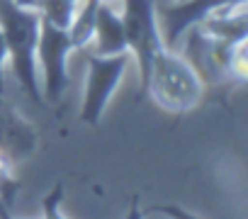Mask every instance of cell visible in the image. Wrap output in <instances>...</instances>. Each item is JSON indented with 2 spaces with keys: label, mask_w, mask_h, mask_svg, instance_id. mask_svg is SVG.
I'll use <instances>...</instances> for the list:
<instances>
[{
  "label": "cell",
  "mask_w": 248,
  "mask_h": 219,
  "mask_svg": "<svg viewBox=\"0 0 248 219\" xmlns=\"http://www.w3.org/2000/svg\"><path fill=\"white\" fill-rule=\"evenodd\" d=\"M15 3H17L20 8H32V10H37V0H15Z\"/></svg>",
  "instance_id": "cell-17"
},
{
  "label": "cell",
  "mask_w": 248,
  "mask_h": 219,
  "mask_svg": "<svg viewBox=\"0 0 248 219\" xmlns=\"http://www.w3.org/2000/svg\"><path fill=\"white\" fill-rule=\"evenodd\" d=\"M233 3H246V0H185V3H173L170 8L156 10L163 47H173L190 27L200 25L214 10Z\"/></svg>",
  "instance_id": "cell-7"
},
{
  "label": "cell",
  "mask_w": 248,
  "mask_h": 219,
  "mask_svg": "<svg viewBox=\"0 0 248 219\" xmlns=\"http://www.w3.org/2000/svg\"><path fill=\"white\" fill-rule=\"evenodd\" d=\"M204 34L229 42V44H241L246 42V32H248V15H246V3H233V5H224L219 10H214L212 15H207L200 25Z\"/></svg>",
  "instance_id": "cell-10"
},
{
  "label": "cell",
  "mask_w": 248,
  "mask_h": 219,
  "mask_svg": "<svg viewBox=\"0 0 248 219\" xmlns=\"http://www.w3.org/2000/svg\"><path fill=\"white\" fill-rule=\"evenodd\" d=\"M204 90V83L195 73V68L178 54H173L168 47H163L149 71V83H146V95L163 107L166 112L183 115L200 102Z\"/></svg>",
  "instance_id": "cell-2"
},
{
  "label": "cell",
  "mask_w": 248,
  "mask_h": 219,
  "mask_svg": "<svg viewBox=\"0 0 248 219\" xmlns=\"http://www.w3.org/2000/svg\"><path fill=\"white\" fill-rule=\"evenodd\" d=\"M93 54L95 56H114V54H129L127 39H124V27L119 13L109 3H100L93 27Z\"/></svg>",
  "instance_id": "cell-9"
},
{
  "label": "cell",
  "mask_w": 248,
  "mask_h": 219,
  "mask_svg": "<svg viewBox=\"0 0 248 219\" xmlns=\"http://www.w3.org/2000/svg\"><path fill=\"white\" fill-rule=\"evenodd\" d=\"M0 219H17V217L10 212V207H8V204L0 202Z\"/></svg>",
  "instance_id": "cell-16"
},
{
  "label": "cell",
  "mask_w": 248,
  "mask_h": 219,
  "mask_svg": "<svg viewBox=\"0 0 248 219\" xmlns=\"http://www.w3.org/2000/svg\"><path fill=\"white\" fill-rule=\"evenodd\" d=\"M37 129L30 120H25L17 110L0 97V154L8 161L30 158L37 151Z\"/></svg>",
  "instance_id": "cell-8"
},
{
  "label": "cell",
  "mask_w": 248,
  "mask_h": 219,
  "mask_svg": "<svg viewBox=\"0 0 248 219\" xmlns=\"http://www.w3.org/2000/svg\"><path fill=\"white\" fill-rule=\"evenodd\" d=\"M5 63H8V47H5L3 32H0V97L5 93Z\"/></svg>",
  "instance_id": "cell-15"
},
{
  "label": "cell",
  "mask_w": 248,
  "mask_h": 219,
  "mask_svg": "<svg viewBox=\"0 0 248 219\" xmlns=\"http://www.w3.org/2000/svg\"><path fill=\"white\" fill-rule=\"evenodd\" d=\"M173 3H185V0H173Z\"/></svg>",
  "instance_id": "cell-19"
},
{
  "label": "cell",
  "mask_w": 248,
  "mask_h": 219,
  "mask_svg": "<svg viewBox=\"0 0 248 219\" xmlns=\"http://www.w3.org/2000/svg\"><path fill=\"white\" fill-rule=\"evenodd\" d=\"M42 30V15L32 8H20L15 0H0V32L8 47V61L20 88L32 102H42L37 80V42Z\"/></svg>",
  "instance_id": "cell-1"
},
{
  "label": "cell",
  "mask_w": 248,
  "mask_h": 219,
  "mask_svg": "<svg viewBox=\"0 0 248 219\" xmlns=\"http://www.w3.org/2000/svg\"><path fill=\"white\" fill-rule=\"evenodd\" d=\"M154 0H122V27L127 39V51L134 56L139 68V85L141 95H146L149 71L154 56L163 49L161 30H158V13Z\"/></svg>",
  "instance_id": "cell-3"
},
{
  "label": "cell",
  "mask_w": 248,
  "mask_h": 219,
  "mask_svg": "<svg viewBox=\"0 0 248 219\" xmlns=\"http://www.w3.org/2000/svg\"><path fill=\"white\" fill-rule=\"evenodd\" d=\"M73 51L71 37L66 30L54 27L42 20L39 42H37V71L42 73V100L59 102L68 88V56Z\"/></svg>",
  "instance_id": "cell-5"
},
{
  "label": "cell",
  "mask_w": 248,
  "mask_h": 219,
  "mask_svg": "<svg viewBox=\"0 0 248 219\" xmlns=\"http://www.w3.org/2000/svg\"><path fill=\"white\" fill-rule=\"evenodd\" d=\"M100 3H109V5H112V3H114V0H100Z\"/></svg>",
  "instance_id": "cell-18"
},
{
  "label": "cell",
  "mask_w": 248,
  "mask_h": 219,
  "mask_svg": "<svg viewBox=\"0 0 248 219\" xmlns=\"http://www.w3.org/2000/svg\"><path fill=\"white\" fill-rule=\"evenodd\" d=\"M83 0H42L39 5V15L42 20L51 22L54 27H61V30H68L78 5Z\"/></svg>",
  "instance_id": "cell-12"
},
{
  "label": "cell",
  "mask_w": 248,
  "mask_h": 219,
  "mask_svg": "<svg viewBox=\"0 0 248 219\" xmlns=\"http://www.w3.org/2000/svg\"><path fill=\"white\" fill-rule=\"evenodd\" d=\"M97 8H100V0H83L78 5L71 25H68V37H71V44L73 49H83L90 44L93 39V27H95V15H97Z\"/></svg>",
  "instance_id": "cell-11"
},
{
  "label": "cell",
  "mask_w": 248,
  "mask_h": 219,
  "mask_svg": "<svg viewBox=\"0 0 248 219\" xmlns=\"http://www.w3.org/2000/svg\"><path fill=\"white\" fill-rule=\"evenodd\" d=\"M85 88H83V105H80V122L97 125L114 95L122 76L129 66V54H114V56H95L88 54L85 59Z\"/></svg>",
  "instance_id": "cell-4"
},
{
  "label": "cell",
  "mask_w": 248,
  "mask_h": 219,
  "mask_svg": "<svg viewBox=\"0 0 248 219\" xmlns=\"http://www.w3.org/2000/svg\"><path fill=\"white\" fill-rule=\"evenodd\" d=\"M20 180L13 175V161H8L3 154H0V202L13 207L15 195L20 192Z\"/></svg>",
  "instance_id": "cell-13"
},
{
  "label": "cell",
  "mask_w": 248,
  "mask_h": 219,
  "mask_svg": "<svg viewBox=\"0 0 248 219\" xmlns=\"http://www.w3.org/2000/svg\"><path fill=\"white\" fill-rule=\"evenodd\" d=\"M187 44H185V61L195 68V73L200 76L202 83H221L226 78H231V59H233V49L236 44L214 39L209 34H204L200 27H190L187 32Z\"/></svg>",
  "instance_id": "cell-6"
},
{
  "label": "cell",
  "mask_w": 248,
  "mask_h": 219,
  "mask_svg": "<svg viewBox=\"0 0 248 219\" xmlns=\"http://www.w3.org/2000/svg\"><path fill=\"white\" fill-rule=\"evenodd\" d=\"M61 202H63V183H56L42 200V219H68L61 212Z\"/></svg>",
  "instance_id": "cell-14"
}]
</instances>
